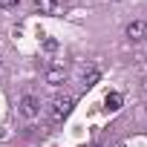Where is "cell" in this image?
Returning a JSON list of instances; mask_svg holds the SVG:
<instances>
[{
    "label": "cell",
    "mask_w": 147,
    "mask_h": 147,
    "mask_svg": "<svg viewBox=\"0 0 147 147\" xmlns=\"http://www.w3.org/2000/svg\"><path fill=\"white\" fill-rule=\"evenodd\" d=\"M121 104H124L121 92H110V95L104 98V110H107V113H115V110H121Z\"/></svg>",
    "instance_id": "5"
},
{
    "label": "cell",
    "mask_w": 147,
    "mask_h": 147,
    "mask_svg": "<svg viewBox=\"0 0 147 147\" xmlns=\"http://www.w3.org/2000/svg\"><path fill=\"white\" fill-rule=\"evenodd\" d=\"M20 113H23L26 118H35V115L40 113V101H38L35 95H29V92H26V95L20 98Z\"/></svg>",
    "instance_id": "3"
},
{
    "label": "cell",
    "mask_w": 147,
    "mask_h": 147,
    "mask_svg": "<svg viewBox=\"0 0 147 147\" xmlns=\"http://www.w3.org/2000/svg\"><path fill=\"white\" fill-rule=\"evenodd\" d=\"M43 49H46V52H55V49H58V43H55L52 38H46V40H43Z\"/></svg>",
    "instance_id": "9"
},
{
    "label": "cell",
    "mask_w": 147,
    "mask_h": 147,
    "mask_svg": "<svg viewBox=\"0 0 147 147\" xmlns=\"http://www.w3.org/2000/svg\"><path fill=\"white\" fill-rule=\"evenodd\" d=\"M124 35L130 38V40H144L147 38V20H133V23H127V29H124Z\"/></svg>",
    "instance_id": "2"
},
{
    "label": "cell",
    "mask_w": 147,
    "mask_h": 147,
    "mask_svg": "<svg viewBox=\"0 0 147 147\" xmlns=\"http://www.w3.org/2000/svg\"><path fill=\"white\" fill-rule=\"evenodd\" d=\"M72 104H75V98H72V95H63V98H55V101H52V107H49V118H52V121H61L63 115H69Z\"/></svg>",
    "instance_id": "1"
},
{
    "label": "cell",
    "mask_w": 147,
    "mask_h": 147,
    "mask_svg": "<svg viewBox=\"0 0 147 147\" xmlns=\"http://www.w3.org/2000/svg\"><path fill=\"white\" fill-rule=\"evenodd\" d=\"M35 9H38L40 15H52V12L58 9V0H35Z\"/></svg>",
    "instance_id": "7"
},
{
    "label": "cell",
    "mask_w": 147,
    "mask_h": 147,
    "mask_svg": "<svg viewBox=\"0 0 147 147\" xmlns=\"http://www.w3.org/2000/svg\"><path fill=\"white\" fill-rule=\"evenodd\" d=\"M20 0H0V9H15Z\"/></svg>",
    "instance_id": "8"
},
{
    "label": "cell",
    "mask_w": 147,
    "mask_h": 147,
    "mask_svg": "<svg viewBox=\"0 0 147 147\" xmlns=\"http://www.w3.org/2000/svg\"><path fill=\"white\" fill-rule=\"evenodd\" d=\"M98 78H101V69H98L95 63H87V66H81V84H84V87H92Z\"/></svg>",
    "instance_id": "4"
},
{
    "label": "cell",
    "mask_w": 147,
    "mask_h": 147,
    "mask_svg": "<svg viewBox=\"0 0 147 147\" xmlns=\"http://www.w3.org/2000/svg\"><path fill=\"white\" fill-rule=\"evenodd\" d=\"M46 81H49L52 87H61V84L66 81V72H63L61 66H55V69H49V72H46Z\"/></svg>",
    "instance_id": "6"
}]
</instances>
